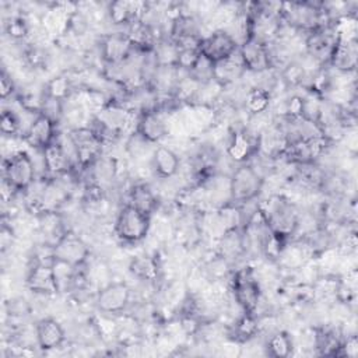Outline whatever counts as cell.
<instances>
[{
  "label": "cell",
  "mask_w": 358,
  "mask_h": 358,
  "mask_svg": "<svg viewBox=\"0 0 358 358\" xmlns=\"http://www.w3.org/2000/svg\"><path fill=\"white\" fill-rule=\"evenodd\" d=\"M257 210L267 228L280 239L289 242L296 238L301 221L298 206L287 196L274 193L257 203Z\"/></svg>",
  "instance_id": "obj_1"
},
{
  "label": "cell",
  "mask_w": 358,
  "mask_h": 358,
  "mask_svg": "<svg viewBox=\"0 0 358 358\" xmlns=\"http://www.w3.org/2000/svg\"><path fill=\"white\" fill-rule=\"evenodd\" d=\"M228 292L241 312L257 313L263 291L257 274L252 266H243L231 270L228 280Z\"/></svg>",
  "instance_id": "obj_2"
},
{
  "label": "cell",
  "mask_w": 358,
  "mask_h": 358,
  "mask_svg": "<svg viewBox=\"0 0 358 358\" xmlns=\"http://www.w3.org/2000/svg\"><path fill=\"white\" fill-rule=\"evenodd\" d=\"M152 217L137 210L129 203H124L117 210L112 231L115 238L123 245L141 243L151 231Z\"/></svg>",
  "instance_id": "obj_3"
},
{
  "label": "cell",
  "mask_w": 358,
  "mask_h": 358,
  "mask_svg": "<svg viewBox=\"0 0 358 358\" xmlns=\"http://www.w3.org/2000/svg\"><path fill=\"white\" fill-rule=\"evenodd\" d=\"M266 183V176L249 161L239 164L229 175V199L243 206L259 199Z\"/></svg>",
  "instance_id": "obj_4"
},
{
  "label": "cell",
  "mask_w": 358,
  "mask_h": 358,
  "mask_svg": "<svg viewBox=\"0 0 358 358\" xmlns=\"http://www.w3.org/2000/svg\"><path fill=\"white\" fill-rule=\"evenodd\" d=\"M36 169L31 154L25 150L13 151L3 161V180L18 194L25 193L36 180Z\"/></svg>",
  "instance_id": "obj_5"
},
{
  "label": "cell",
  "mask_w": 358,
  "mask_h": 358,
  "mask_svg": "<svg viewBox=\"0 0 358 358\" xmlns=\"http://www.w3.org/2000/svg\"><path fill=\"white\" fill-rule=\"evenodd\" d=\"M66 134L78 169H88L105 152V144L88 124L70 127Z\"/></svg>",
  "instance_id": "obj_6"
},
{
  "label": "cell",
  "mask_w": 358,
  "mask_h": 358,
  "mask_svg": "<svg viewBox=\"0 0 358 358\" xmlns=\"http://www.w3.org/2000/svg\"><path fill=\"white\" fill-rule=\"evenodd\" d=\"M133 298V289L126 281H109L101 285L94 294V306L106 316L123 315Z\"/></svg>",
  "instance_id": "obj_7"
},
{
  "label": "cell",
  "mask_w": 358,
  "mask_h": 358,
  "mask_svg": "<svg viewBox=\"0 0 358 358\" xmlns=\"http://www.w3.org/2000/svg\"><path fill=\"white\" fill-rule=\"evenodd\" d=\"M52 260L73 266L85 267L91 259V248L87 241L73 229H67L52 246Z\"/></svg>",
  "instance_id": "obj_8"
},
{
  "label": "cell",
  "mask_w": 358,
  "mask_h": 358,
  "mask_svg": "<svg viewBox=\"0 0 358 358\" xmlns=\"http://www.w3.org/2000/svg\"><path fill=\"white\" fill-rule=\"evenodd\" d=\"M96 48L102 66L120 64L130 59L136 50L129 34L124 29L101 35L98 38Z\"/></svg>",
  "instance_id": "obj_9"
},
{
  "label": "cell",
  "mask_w": 358,
  "mask_h": 358,
  "mask_svg": "<svg viewBox=\"0 0 358 358\" xmlns=\"http://www.w3.org/2000/svg\"><path fill=\"white\" fill-rule=\"evenodd\" d=\"M238 48L239 42L227 29L220 28L211 29L203 35L199 52L201 56L215 64L236 55Z\"/></svg>",
  "instance_id": "obj_10"
},
{
  "label": "cell",
  "mask_w": 358,
  "mask_h": 358,
  "mask_svg": "<svg viewBox=\"0 0 358 358\" xmlns=\"http://www.w3.org/2000/svg\"><path fill=\"white\" fill-rule=\"evenodd\" d=\"M150 144H161L169 134L168 113L159 109H150L136 113L133 130Z\"/></svg>",
  "instance_id": "obj_11"
},
{
  "label": "cell",
  "mask_w": 358,
  "mask_h": 358,
  "mask_svg": "<svg viewBox=\"0 0 358 358\" xmlns=\"http://www.w3.org/2000/svg\"><path fill=\"white\" fill-rule=\"evenodd\" d=\"M238 55L246 74H259L274 69L270 46L255 38H246L239 43Z\"/></svg>",
  "instance_id": "obj_12"
},
{
  "label": "cell",
  "mask_w": 358,
  "mask_h": 358,
  "mask_svg": "<svg viewBox=\"0 0 358 358\" xmlns=\"http://www.w3.org/2000/svg\"><path fill=\"white\" fill-rule=\"evenodd\" d=\"M25 287L39 296H55L60 292L59 282L52 266V260L36 259L25 275Z\"/></svg>",
  "instance_id": "obj_13"
},
{
  "label": "cell",
  "mask_w": 358,
  "mask_h": 358,
  "mask_svg": "<svg viewBox=\"0 0 358 358\" xmlns=\"http://www.w3.org/2000/svg\"><path fill=\"white\" fill-rule=\"evenodd\" d=\"M227 157L236 165L249 162L257 152V136L243 127H231L225 147Z\"/></svg>",
  "instance_id": "obj_14"
},
{
  "label": "cell",
  "mask_w": 358,
  "mask_h": 358,
  "mask_svg": "<svg viewBox=\"0 0 358 358\" xmlns=\"http://www.w3.org/2000/svg\"><path fill=\"white\" fill-rule=\"evenodd\" d=\"M66 340V330L56 317L46 316L35 323V341L41 351L49 352L62 348Z\"/></svg>",
  "instance_id": "obj_15"
},
{
  "label": "cell",
  "mask_w": 358,
  "mask_h": 358,
  "mask_svg": "<svg viewBox=\"0 0 358 358\" xmlns=\"http://www.w3.org/2000/svg\"><path fill=\"white\" fill-rule=\"evenodd\" d=\"M59 134L60 133L57 131V123L55 120L43 113H36L28 124L24 133V138L31 147L42 151L48 145L55 143Z\"/></svg>",
  "instance_id": "obj_16"
},
{
  "label": "cell",
  "mask_w": 358,
  "mask_h": 358,
  "mask_svg": "<svg viewBox=\"0 0 358 358\" xmlns=\"http://www.w3.org/2000/svg\"><path fill=\"white\" fill-rule=\"evenodd\" d=\"M358 60V42L357 39H340L334 46V50L330 56L329 64L326 67L331 69L338 74H352L357 70Z\"/></svg>",
  "instance_id": "obj_17"
},
{
  "label": "cell",
  "mask_w": 358,
  "mask_h": 358,
  "mask_svg": "<svg viewBox=\"0 0 358 358\" xmlns=\"http://www.w3.org/2000/svg\"><path fill=\"white\" fill-rule=\"evenodd\" d=\"M262 331V317L253 312H241L228 326L227 338L242 345L255 340Z\"/></svg>",
  "instance_id": "obj_18"
},
{
  "label": "cell",
  "mask_w": 358,
  "mask_h": 358,
  "mask_svg": "<svg viewBox=\"0 0 358 358\" xmlns=\"http://www.w3.org/2000/svg\"><path fill=\"white\" fill-rule=\"evenodd\" d=\"M145 8H147V3L116 0V1L108 3L106 17L112 25L123 27L126 29L136 21L141 20Z\"/></svg>",
  "instance_id": "obj_19"
},
{
  "label": "cell",
  "mask_w": 358,
  "mask_h": 358,
  "mask_svg": "<svg viewBox=\"0 0 358 358\" xmlns=\"http://www.w3.org/2000/svg\"><path fill=\"white\" fill-rule=\"evenodd\" d=\"M150 165L155 178L166 180L178 175L180 169V157L173 148L164 144H157L151 152Z\"/></svg>",
  "instance_id": "obj_20"
},
{
  "label": "cell",
  "mask_w": 358,
  "mask_h": 358,
  "mask_svg": "<svg viewBox=\"0 0 358 358\" xmlns=\"http://www.w3.org/2000/svg\"><path fill=\"white\" fill-rule=\"evenodd\" d=\"M136 207L137 210L154 215L159 208V199L155 190L145 182H136L127 189L126 201Z\"/></svg>",
  "instance_id": "obj_21"
},
{
  "label": "cell",
  "mask_w": 358,
  "mask_h": 358,
  "mask_svg": "<svg viewBox=\"0 0 358 358\" xmlns=\"http://www.w3.org/2000/svg\"><path fill=\"white\" fill-rule=\"evenodd\" d=\"M129 273L141 282L154 284L161 277V266L155 255H134L127 264Z\"/></svg>",
  "instance_id": "obj_22"
},
{
  "label": "cell",
  "mask_w": 358,
  "mask_h": 358,
  "mask_svg": "<svg viewBox=\"0 0 358 358\" xmlns=\"http://www.w3.org/2000/svg\"><path fill=\"white\" fill-rule=\"evenodd\" d=\"M245 76H246V71L241 63L238 52L232 57L214 64V80L222 88L235 85Z\"/></svg>",
  "instance_id": "obj_23"
},
{
  "label": "cell",
  "mask_w": 358,
  "mask_h": 358,
  "mask_svg": "<svg viewBox=\"0 0 358 358\" xmlns=\"http://www.w3.org/2000/svg\"><path fill=\"white\" fill-rule=\"evenodd\" d=\"M271 103H273V95L270 91L262 87L250 85L246 90L242 108L248 116H259L270 112Z\"/></svg>",
  "instance_id": "obj_24"
},
{
  "label": "cell",
  "mask_w": 358,
  "mask_h": 358,
  "mask_svg": "<svg viewBox=\"0 0 358 358\" xmlns=\"http://www.w3.org/2000/svg\"><path fill=\"white\" fill-rule=\"evenodd\" d=\"M76 84L74 80L69 73H60L50 80H48L43 85L42 92L53 99H57L60 102H67L71 99V96L76 94Z\"/></svg>",
  "instance_id": "obj_25"
},
{
  "label": "cell",
  "mask_w": 358,
  "mask_h": 358,
  "mask_svg": "<svg viewBox=\"0 0 358 358\" xmlns=\"http://www.w3.org/2000/svg\"><path fill=\"white\" fill-rule=\"evenodd\" d=\"M264 352L273 358H287L292 355L295 344L292 336L285 330L271 331L264 341Z\"/></svg>",
  "instance_id": "obj_26"
},
{
  "label": "cell",
  "mask_w": 358,
  "mask_h": 358,
  "mask_svg": "<svg viewBox=\"0 0 358 358\" xmlns=\"http://www.w3.org/2000/svg\"><path fill=\"white\" fill-rule=\"evenodd\" d=\"M31 31L32 25L25 14H13L4 22V32L14 42L27 41L31 36Z\"/></svg>",
  "instance_id": "obj_27"
},
{
  "label": "cell",
  "mask_w": 358,
  "mask_h": 358,
  "mask_svg": "<svg viewBox=\"0 0 358 358\" xmlns=\"http://www.w3.org/2000/svg\"><path fill=\"white\" fill-rule=\"evenodd\" d=\"M22 56L25 63L34 70H45L50 62V53L41 42L27 43Z\"/></svg>",
  "instance_id": "obj_28"
},
{
  "label": "cell",
  "mask_w": 358,
  "mask_h": 358,
  "mask_svg": "<svg viewBox=\"0 0 358 358\" xmlns=\"http://www.w3.org/2000/svg\"><path fill=\"white\" fill-rule=\"evenodd\" d=\"M187 74L197 84H207L210 81H215L214 80V63L201 55L199 56L197 62L190 69V71H187Z\"/></svg>",
  "instance_id": "obj_29"
},
{
  "label": "cell",
  "mask_w": 358,
  "mask_h": 358,
  "mask_svg": "<svg viewBox=\"0 0 358 358\" xmlns=\"http://www.w3.org/2000/svg\"><path fill=\"white\" fill-rule=\"evenodd\" d=\"M0 131L4 137H17L21 133V119L13 109H3L0 115Z\"/></svg>",
  "instance_id": "obj_30"
},
{
  "label": "cell",
  "mask_w": 358,
  "mask_h": 358,
  "mask_svg": "<svg viewBox=\"0 0 358 358\" xmlns=\"http://www.w3.org/2000/svg\"><path fill=\"white\" fill-rule=\"evenodd\" d=\"M15 92H17L15 83H14L11 74L3 67L1 73H0V96L3 101H6L7 98L15 95Z\"/></svg>",
  "instance_id": "obj_31"
},
{
  "label": "cell",
  "mask_w": 358,
  "mask_h": 358,
  "mask_svg": "<svg viewBox=\"0 0 358 358\" xmlns=\"http://www.w3.org/2000/svg\"><path fill=\"white\" fill-rule=\"evenodd\" d=\"M358 355V340L355 333L351 334H344V338L341 341L340 347V354L338 357H350L355 358Z\"/></svg>",
  "instance_id": "obj_32"
}]
</instances>
